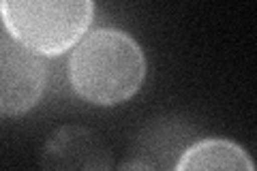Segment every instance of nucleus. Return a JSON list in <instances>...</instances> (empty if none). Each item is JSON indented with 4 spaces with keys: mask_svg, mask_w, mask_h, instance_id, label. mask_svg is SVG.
Instances as JSON below:
<instances>
[{
    "mask_svg": "<svg viewBox=\"0 0 257 171\" xmlns=\"http://www.w3.org/2000/svg\"><path fill=\"white\" fill-rule=\"evenodd\" d=\"M118 171H157V169L152 167L148 160H142V158H138V160H126L124 165L120 167Z\"/></svg>",
    "mask_w": 257,
    "mask_h": 171,
    "instance_id": "nucleus-6",
    "label": "nucleus"
},
{
    "mask_svg": "<svg viewBox=\"0 0 257 171\" xmlns=\"http://www.w3.org/2000/svg\"><path fill=\"white\" fill-rule=\"evenodd\" d=\"M94 15L90 0L82 3H43V0H5L0 20L15 43L37 56H60L82 41Z\"/></svg>",
    "mask_w": 257,
    "mask_h": 171,
    "instance_id": "nucleus-2",
    "label": "nucleus"
},
{
    "mask_svg": "<svg viewBox=\"0 0 257 171\" xmlns=\"http://www.w3.org/2000/svg\"><path fill=\"white\" fill-rule=\"evenodd\" d=\"M146 77V58L131 35L116 28L88 32L69 58V81L84 101L118 105L131 99Z\"/></svg>",
    "mask_w": 257,
    "mask_h": 171,
    "instance_id": "nucleus-1",
    "label": "nucleus"
},
{
    "mask_svg": "<svg viewBox=\"0 0 257 171\" xmlns=\"http://www.w3.org/2000/svg\"><path fill=\"white\" fill-rule=\"evenodd\" d=\"M47 67L11 39H0V116H22L41 101Z\"/></svg>",
    "mask_w": 257,
    "mask_h": 171,
    "instance_id": "nucleus-3",
    "label": "nucleus"
},
{
    "mask_svg": "<svg viewBox=\"0 0 257 171\" xmlns=\"http://www.w3.org/2000/svg\"><path fill=\"white\" fill-rule=\"evenodd\" d=\"M105 141L84 126L58 128L43 150V171H109Z\"/></svg>",
    "mask_w": 257,
    "mask_h": 171,
    "instance_id": "nucleus-4",
    "label": "nucleus"
},
{
    "mask_svg": "<svg viewBox=\"0 0 257 171\" xmlns=\"http://www.w3.org/2000/svg\"><path fill=\"white\" fill-rule=\"evenodd\" d=\"M174 171H255V165L236 141L208 137L189 145Z\"/></svg>",
    "mask_w": 257,
    "mask_h": 171,
    "instance_id": "nucleus-5",
    "label": "nucleus"
}]
</instances>
